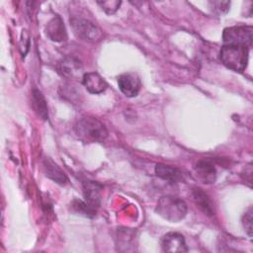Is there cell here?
I'll return each mask as SVG.
<instances>
[{"mask_svg":"<svg viewBox=\"0 0 253 253\" xmlns=\"http://www.w3.org/2000/svg\"><path fill=\"white\" fill-rule=\"evenodd\" d=\"M75 132L85 143L103 142L108 137L106 126L96 118L83 117L75 125Z\"/></svg>","mask_w":253,"mask_h":253,"instance_id":"obj_1","label":"cell"},{"mask_svg":"<svg viewBox=\"0 0 253 253\" xmlns=\"http://www.w3.org/2000/svg\"><path fill=\"white\" fill-rule=\"evenodd\" d=\"M219 57L227 68L236 72H243L248 63L249 48L243 45L223 44L219 52Z\"/></svg>","mask_w":253,"mask_h":253,"instance_id":"obj_2","label":"cell"},{"mask_svg":"<svg viewBox=\"0 0 253 253\" xmlns=\"http://www.w3.org/2000/svg\"><path fill=\"white\" fill-rule=\"evenodd\" d=\"M155 211L166 220L178 222L186 216L187 205L183 200L167 195L158 200Z\"/></svg>","mask_w":253,"mask_h":253,"instance_id":"obj_3","label":"cell"},{"mask_svg":"<svg viewBox=\"0 0 253 253\" xmlns=\"http://www.w3.org/2000/svg\"><path fill=\"white\" fill-rule=\"evenodd\" d=\"M70 24L74 35L85 42H95L102 39L103 33L99 27L92 22L82 18H71Z\"/></svg>","mask_w":253,"mask_h":253,"instance_id":"obj_4","label":"cell"},{"mask_svg":"<svg viewBox=\"0 0 253 253\" xmlns=\"http://www.w3.org/2000/svg\"><path fill=\"white\" fill-rule=\"evenodd\" d=\"M224 44L250 47L253 41V29L250 26H234L224 29L222 34Z\"/></svg>","mask_w":253,"mask_h":253,"instance_id":"obj_5","label":"cell"},{"mask_svg":"<svg viewBox=\"0 0 253 253\" xmlns=\"http://www.w3.org/2000/svg\"><path fill=\"white\" fill-rule=\"evenodd\" d=\"M118 85L122 93L128 97H135L140 90V79L133 72L123 73L118 77Z\"/></svg>","mask_w":253,"mask_h":253,"instance_id":"obj_6","label":"cell"},{"mask_svg":"<svg viewBox=\"0 0 253 253\" xmlns=\"http://www.w3.org/2000/svg\"><path fill=\"white\" fill-rule=\"evenodd\" d=\"M161 249L163 252H187L188 247L184 236L178 232H168L161 238Z\"/></svg>","mask_w":253,"mask_h":253,"instance_id":"obj_7","label":"cell"},{"mask_svg":"<svg viewBox=\"0 0 253 253\" xmlns=\"http://www.w3.org/2000/svg\"><path fill=\"white\" fill-rule=\"evenodd\" d=\"M194 173L196 178L204 184H212L216 179V169L209 159H202L197 162Z\"/></svg>","mask_w":253,"mask_h":253,"instance_id":"obj_8","label":"cell"},{"mask_svg":"<svg viewBox=\"0 0 253 253\" xmlns=\"http://www.w3.org/2000/svg\"><path fill=\"white\" fill-rule=\"evenodd\" d=\"M59 71L60 73L69 78V79H82L84 73L83 68H82V64L81 62L75 58V57H71V56H67L64 57L60 62H59Z\"/></svg>","mask_w":253,"mask_h":253,"instance_id":"obj_9","label":"cell"},{"mask_svg":"<svg viewBox=\"0 0 253 253\" xmlns=\"http://www.w3.org/2000/svg\"><path fill=\"white\" fill-rule=\"evenodd\" d=\"M103 186L95 181L83 182V196L85 202L94 209H98L101 204V194Z\"/></svg>","mask_w":253,"mask_h":253,"instance_id":"obj_10","label":"cell"},{"mask_svg":"<svg viewBox=\"0 0 253 253\" xmlns=\"http://www.w3.org/2000/svg\"><path fill=\"white\" fill-rule=\"evenodd\" d=\"M45 32L46 36L53 42H63L67 39L66 29L60 16H55L48 22Z\"/></svg>","mask_w":253,"mask_h":253,"instance_id":"obj_11","label":"cell"},{"mask_svg":"<svg viewBox=\"0 0 253 253\" xmlns=\"http://www.w3.org/2000/svg\"><path fill=\"white\" fill-rule=\"evenodd\" d=\"M82 82L86 90L91 94L103 93L108 87L106 81L97 72L84 73Z\"/></svg>","mask_w":253,"mask_h":253,"instance_id":"obj_12","label":"cell"},{"mask_svg":"<svg viewBox=\"0 0 253 253\" xmlns=\"http://www.w3.org/2000/svg\"><path fill=\"white\" fill-rule=\"evenodd\" d=\"M192 196L197 207L202 211H204L207 215H210V216L214 214L215 211H214L213 203L207 193H205L200 188H194L192 191Z\"/></svg>","mask_w":253,"mask_h":253,"instance_id":"obj_13","label":"cell"},{"mask_svg":"<svg viewBox=\"0 0 253 253\" xmlns=\"http://www.w3.org/2000/svg\"><path fill=\"white\" fill-rule=\"evenodd\" d=\"M155 174L162 180L168 181L170 183H178L183 180V175L180 170L175 167L165 165V164H156Z\"/></svg>","mask_w":253,"mask_h":253,"instance_id":"obj_14","label":"cell"},{"mask_svg":"<svg viewBox=\"0 0 253 253\" xmlns=\"http://www.w3.org/2000/svg\"><path fill=\"white\" fill-rule=\"evenodd\" d=\"M43 169L46 177L60 185H64L68 181L64 172L48 157L43 160Z\"/></svg>","mask_w":253,"mask_h":253,"instance_id":"obj_15","label":"cell"},{"mask_svg":"<svg viewBox=\"0 0 253 253\" xmlns=\"http://www.w3.org/2000/svg\"><path fill=\"white\" fill-rule=\"evenodd\" d=\"M32 107L41 119H42L43 121L48 119L46 101L42 93L38 89H34L32 92Z\"/></svg>","mask_w":253,"mask_h":253,"instance_id":"obj_16","label":"cell"},{"mask_svg":"<svg viewBox=\"0 0 253 253\" xmlns=\"http://www.w3.org/2000/svg\"><path fill=\"white\" fill-rule=\"evenodd\" d=\"M117 246L120 250L121 247L132 246V242L134 241V231L129 228H120L117 234Z\"/></svg>","mask_w":253,"mask_h":253,"instance_id":"obj_17","label":"cell"},{"mask_svg":"<svg viewBox=\"0 0 253 253\" xmlns=\"http://www.w3.org/2000/svg\"><path fill=\"white\" fill-rule=\"evenodd\" d=\"M73 210L76 212H79L80 214H83L88 217H93L96 214L97 210L92 208L90 205H88L86 202H82L80 200H74L71 204Z\"/></svg>","mask_w":253,"mask_h":253,"instance_id":"obj_18","label":"cell"},{"mask_svg":"<svg viewBox=\"0 0 253 253\" xmlns=\"http://www.w3.org/2000/svg\"><path fill=\"white\" fill-rule=\"evenodd\" d=\"M252 220H253V211H252V208H249L242 216V224L249 237H252V231H253Z\"/></svg>","mask_w":253,"mask_h":253,"instance_id":"obj_19","label":"cell"},{"mask_svg":"<svg viewBox=\"0 0 253 253\" xmlns=\"http://www.w3.org/2000/svg\"><path fill=\"white\" fill-rule=\"evenodd\" d=\"M102 10H104L105 13L111 15V14H114L120 7V5L122 4L121 1H118V0H112V1H98L97 2Z\"/></svg>","mask_w":253,"mask_h":253,"instance_id":"obj_20","label":"cell"},{"mask_svg":"<svg viewBox=\"0 0 253 253\" xmlns=\"http://www.w3.org/2000/svg\"><path fill=\"white\" fill-rule=\"evenodd\" d=\"M211 8L213 10V12L218 14H224L229 10L230 2L228 1H211L210 2Z\"/></svg>","mask_w":253,"mask_h":253,"instance_id":"obj_21","label":"cell"}]
</instances>
